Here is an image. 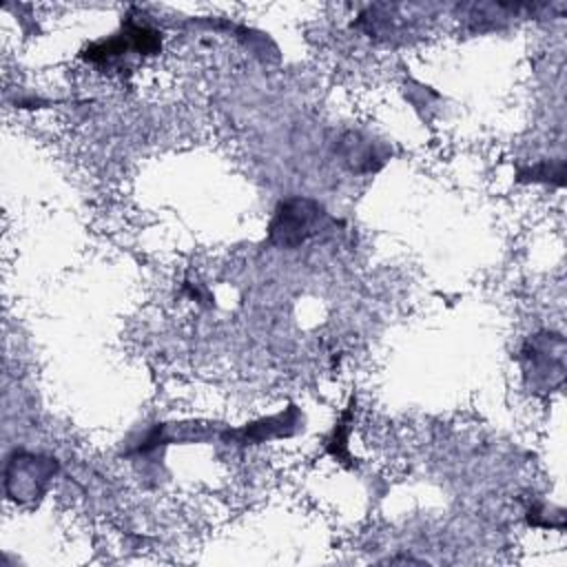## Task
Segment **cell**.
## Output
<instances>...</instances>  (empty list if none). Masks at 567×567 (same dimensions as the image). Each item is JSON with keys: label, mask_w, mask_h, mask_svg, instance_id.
Segmentation results:
<instances>
[{"label": "cell", "mask_w": 567, "mask_h": 567, "mask_svg": "<svg viewBox=\"0 0 567 567\" xmlns=\"http://www.w3.org/2000/svg\"><path fill=\"white\" fill-rule=\"evenodd\" d=\"M523 374L532 390H556L565 379V339L554 332L534 334L523 348Z\"/></svg>", "instance_id": "1"}, {"label": "cell", "mask_w": 567, "mask_h": 567, "mask_svg": "<svg viewBox=\"0 0 567 567\" xmlns=\"http://www.w3.org/2000/svg\"><path fill=\"white\" fill-rule=\"evenodd\" d=\"M323 219L326 213L319 204L310 199H288L277 208L270 221V241L286 248L299 246L321 228Z\"/></svg>", "instance_id": "2"}]
</instances>
